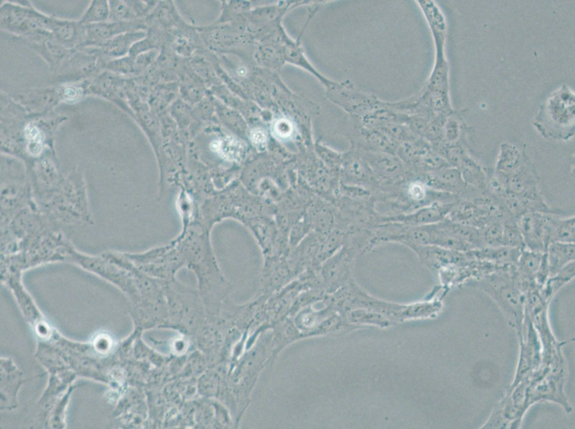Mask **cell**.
I'll return each instance as SVG.
<instances>
[{"instance_id": "1", "label": "cell", "mask_w": 575, "mask_h": 429, "mask_svg": "<svg viewBox=\"0 0 575 429\" xmlns=\"http://www.w3.org/2000/svg\"><path fill=\"white\" fill-rule=\"evenodd\" d=\"M549 140L566 141L574 135V93L563 86L541 106L534 122Z\"/></svg>"}, {"instance_id": "2", "label": "cell", "mask_w": 575, "mask_h": 429, "mask_svg": "<svg viewBox=\"0 0 575 429\" xmlns=\"http://www.w3.org/2000/svg\"><path fill=\"white\" fill-rule=\"evenodd\" d=\"M63 187L53 192L47 206L58 220L78 222L90 218L88 200L84 180L78 175H73L64 183Z\"/></svg>"}, {"instance_id": "3", "label": "cell", "mask_w": 575, "mask_h": 429, "mask_svg": "<svg viewBox=\"0 0 575 429\" xmlns=\"http://www.w3.org/2000/svg\"><path fill=\"white\" fill-rule=\"evenodd\" d=\"M326 96L359 121L373 114L381 105V101L358 92L347 82L334 83L326 89Z\"/></svg>"}, {"instance_id": "4", "label": "cell", "mask_w": 575, "mask_h": 429, "mask_svg": "<svg viewBox=\"0 0 575 429\" xmlns=\"http://www.w3.org/2000/svg\"><path fill=\"white\" fill-rule=\"evenodd\" d=\"M543 213H527L517 220L522 235L525 249L545 253L550 243L554 216Z\"/></svg>"}, {"instance_id": "5", "label": "cell", "mask_w": 575, "mask_h": 429, "mask_svg": "<svg viewBox=\"0 0 575 429\" xmlns=\"http://www.w3.org/2000/svg\"><path fill=\"white\" fill-rule=\"evenodd\" d=\"M459 200L434 202L429 205L415 210L412 213L394 218L393 221L402 222L404 226L407 227H422L436 224L446 218Z\"/></svg>"}, {"instance_id": "6", "label": "cell", "mask_w": 575, "mask_h": 429, "mask_svg": "<svg viewBox=\"0 0 575 429\" xmlns=\"http://www.w3.org/2000/svg\"><path fill=\"white\" fill-rule=\"evenodd\" d=\"M451 221L482 230L492 218L478 202L460 199L446 217Z\"/></svg>"}, {"instance_id": "7", "label": "cell", "mask_w": 575, "mask_h": 429, "mask_svg": "<svg viewBox=\"0 0 575 429\" xmlns=\"http://www.w3.org/2000/svg\"><path fill=\"white\" fill-rule=\"evenodd\" d=\"M364 158L373 173L384 179L393 180L404 174L402 160L394 155L373 151L367 153Z\"/></svg>"}, {"instance_id": "8", "label": "cell", "mask_w": 575, "mask_h": 429, "mask_svg": "<svg viewBox=\"0 0 575 429\" xmlns=\"http://www.w3.org/2000/svg\"><path fill=\"white\" fill-rule=\"evenodd\" d=\"M546 253L549 274L551 276H556L574 262V243L550 242Z\"/></svg>"}, {"instance_id": "9", "label": "cell", "mask_w": 575, "mask_h": 429, "mask_svg": "<svg viewBox=\"0 0 575 429\" xmlns=\"http://www.w3.org/2000/svg\"><path fill=\"white\" fill-rule=\"evenodd\" d=\"M524 249L500 247L497 248L484 247L470 251L475 258L494 263L498 267H505L516 265Z\"/></svg>"}, {"instance_id": "10", "label": "cell", "mask_w": 575, "mask_h": 429, "mask_svg": "<svg viewBox=\"0 0 575 429\" xmlns=\"http://www.w3.org/2000/svg\"><path fill=\"white\" fill-rule=\"evenodd\" d=\"M468 187L487 191V173L480 163L467 153L457 168Z\"/></svg>"}, {"instance_id": "11", "label": "cell", "mask_w": 575, "mask_h": 429, "mask_svg": "<svg viewBox=\"0 0 575 429\" xmlns=\"http://www.w3.org/2000/svg\"><path fill=\"white\" fill-rule=\"evenodd\" d=\"M527 158L515 145L507 142L502 143L494 171L508 176L519 169Z\"/></svg>"}, {"instance_id": "12", "label": "cell", "mask_w": 575, "mask_h": 429, "mask_svg": "<svg viewBox=\"0 0 575 429\" xmlns=\"http://www.w3.org/2000/svg\"><path fill=\"white\" fill-rule=\"evenodd\" d=\"M340 167L348 178L356 182L368 180L373 173L366 159L353 152L342 156Z\"/></svg>"}, {"instance_id": "13", "label": "cell", "mask_w": 575, "mask_h": 429, "mask_svg": "<svg viewBox=\"0 0 575 429\" xmlns=\"http://www.w3.org/2000/svg\"><path fill=\"white\" fill-rule=\"evenodd\" d=\"M574 243L575 242V218L574 216L560 218L559 215L554 217L552 227L550 242Z\"/></svg>"}, {"instance_id": "14", "label": "cell", "mask_w": 575, "mask_h": 429, "mask_svg": "<svg viewBox=\"0 0 575 429\" xmlns=\"http://www.w3.org/2000/svg\"><path fill=\"white\" fill-rule=\"evenodd\" d=\"M211 149L222 158L228 161H237L243 155L242 143L231 137H224L212 142Z\"/></svg>"}, {"instance_id": "15", "label": "cell", "mask_w": 575, "mask_h": 429, "mask_svg": "<svg viewBox=\"0 0 575 429\" xmlns=\"http://www.w3.org/2000/svg\"><path fill=\"white\" fill-rule=\"evenodd\" d=\"M543 254L524 249L515 265L517 271L529 279L535 277L540 269Z\"/></svg>"}, {"instance_id": "16", "label": "cell", "mask_w": 575, "mask_h": 429, "mask_svg": "<svg viewBox=\"0 0 575 429\" xmlns=\"http://www.w3.org/2000/svg\"><path fill=\"white\" fill-rule=\"evenodd\" d=\"M503 247L525 249L518 221L511 216H507L503 220Z\"/></svg>"}, {"instance_id": "17", "label": "cell", "mask_w": 575, "mask_h": 429, "mask_svg": "<svg viewBox=\"0 0 575 429\" xmlns=\"http://www.w3.org/2000/svg\"><path fill=\"white\" fill-rule=\"evenodd\" d=\"M486 247H503V220L492 219L482 229Z\"/></svg>"}, {"instance_id": "18", "label": "cell", "mask_w": 575, "mask_h": 429, "mask_svg": "<svg viewBox=\"0 0 575 429\" xmlns=\"http://www.w3.org/2000/svg\"><path fill=\"white\" fill-rule=\"evenodd\" d=\"M26 136L28 139V151L32 155H39L44 149V135L37 127L29 125L26 128Z\"/></svg>"}, {"instance_id": "19", "label": "cell", "mask_w": 575, "mask_h": 429, "mask_svg": "<svg viewBox=\"0 0 575 429\" xmlns=\"http://www.w3.org/2000/svg\"><path fill=\"white\" fill-rule=\"evenodd\" d=\"M443 128V140L442 142L449 143H455L460 142L463 135V130L459 121L451 115L448 116Z\"/></svg>"}, {"instance_id": "20", "label": "cell", "mask_w": 575, "mask_h": 429, "mask_svg": "<svg viewBox=\"0 0 575 429\" xmlns=\"http://www.w3.org/2000/svg\"><path fill=\"white\" fill-rule=\"evenodd\" d=\"M312 220L317 230L325 233L330 230L332 223V213L325 207L318 206L313 212Z\"/></svg>"}, {"instance_id": "21", "label": "cell", "mask_w": 575, "mask_h": 429, "mask_svg": "<svg viewBox=\"0 0 575 429\" xmlns=\"http://www.w3.org/2000/svg\"><path fill=\"white\" fill-rule=\"evenodd\" d=\"M109 9L106 2H95L84 17L85 22L102 21L108 17Z\"/></svg>"}, {"instance_id": "22", "label": "cell", "mask_w": 575, "mask_h": 429, "mask_svg": "<svg viewBox=\"0 0 575 429\" xmlns=\"http://www.w3.org/2000/svg\"><path fill=\"white\" fill-rule=\"evenodd\" d=\"M317 151L326 164L336 168L341 166L342 156L332 150L321 145H317Z\"/></svg>"}, {"instance_id": "23", "label": "cell", "mask_w": 575, "mask_h": 429, "mask_svg": "<svg viewBox=\"0 0 575 429\" xmlns=\"http://www.w3.org/2000/svg\"><path fill=\"white\" fill-rule=\"evenodd\" d=\"M274 132L277 137L281 139L290 138L294 133V126L289 120L279 119L275 122Z\"/></svg>"}, {"instance_id": "24", "label": "cell", "mask_w": 575, "mask_h": 429, "mask_svg": "<svg viewBox=\"0 0 575 429\" xmlns=\"http://www.w3.org/2000/svg\"><path fill=\"white\" fill-rule=\"evenodd\" d=\"M251 140L256 146H263L267 140V135L263 130L260 128L254 129L251 133Z\"/></svg>"}, {"instance_id": "25", "label": "cell", "mask_w": 575, "mask_h": 429, "mask_svg": "<svg viewBox=\"0 0 575 429\" xmlns=\"http://www.w3.org/2000/svg\"><path fill=\"white\" fill-rule=\"evenodd\" d=\"M64 95L66 100L75 102L80 97L81 92L77 88L70 86L65 89Z\"/></svg>"}, {"instance_id": "26", "label": "cell", "mask_w": 575, "mask_h": 429, "mask_svg": "<svg viewBox=\"0 0 575 429\" xmlns=\"http://www.w3.org/2000/svg\"><path fill=\"white\" fill-rule=\"evenodd\" d=\"M115 11V15L118 17H123L126 13V8L122 4H119L115 6V8H113Z\"/></svg>"}]
</instances>
